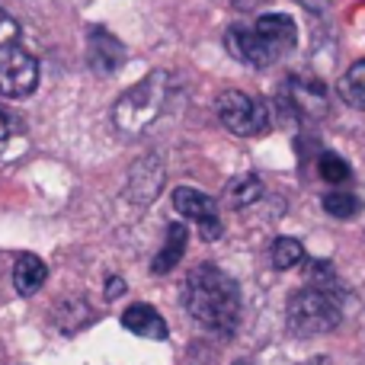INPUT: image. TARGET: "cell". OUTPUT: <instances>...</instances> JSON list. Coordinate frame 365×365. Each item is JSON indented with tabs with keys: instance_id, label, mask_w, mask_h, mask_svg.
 Returning <instances> with one entry per match:
<instances>
[{
	"instance_id": "14",
	"label": "cell",
	"mask_w": 365,
	"mask_h": 365,
	"mask_svg": "<svg viewBox=\"0 0 365 365\" xmlns=\"http://www.w3.org/2000/svg\"><path fill=\"white\" fill-rule=\"evenodd\" d=\"M45 279H48V266L36 253H23L13 266V285H16L19 295H36L45 285Z\"/></svg>"
},
{
	"instance_id": "17",
	"label": "cell",
	"mask_w": 365,
	"mask_h": 365,
	"mask_svg": "<svg viewBox=\"0 0 365 365\" xmlns=\"http://www.w3.org/2000/svg\"><path fill=\"white\" fill-rule=\"evenodd\" d=\"M340 96H343V103H346V106L365 109V58H362V61H356L353 68L343 74Z\"/></svg>"
},
{
	"instance_id": "3",
	"label": "cell",
	"mask_w": 365,
	"mask_h": 365,
	"mask_svg": "<svg viewBox=\"0 0 365 365\" xmlns=\"http://www.w3.org/2000/svg\"><path fill=\"white\" fill-rule=\"evenodd\" d=\"M38 83V61L23 48L19 26L0 6V93L4 96H29Z\"/></svg>"
},
{
	"instance_id": "6",
	"label": "cell",
	"mask_w": 365,
	"mask_h": 365,
	"mask_svg": "<svg viewBox=\"0 0 365 365\" xmlns=\"http://www.w3.org/2000/svg\"><path fill=\"white\" fill-rule=\"evenodd\" d=\"M173 208L189 218L195 227H199L202 240H218L221 237V221H218V205H215L212 195L199 192L192 186H180L173 189Z\"/></svg>"
},
{
	"instance_id": "11",
	"label": "cell",
	"mask_w": 365,
	"mask_h": 365,
	"mask_svg": "<svg viewBox=\"0 0 365 365\" xmlns=\"http://www.w3.org/2000/svg\"><path fill=\"white\" fill-rule=\"evenodd\" d=\"M289 103L295 113H304V115H324L327 113V87L321 81H289Z\"/></svg>"
},
{
	"instance_id": "12",
	"label": "cell",
	"mask_w": 365,
	"mask_h": 365,
	"mask_svg": "<svg viewBox=\"0 0 365 365\" xmlns=\"http://www.w3.org/2000/svg\"><path fill=\"white\" fill-rule=\"evenodd\" d=\"M122 327L145 340H167V321L151 308V304H132L122 314Z\"/></svg>"
},
{
	"instance_id": "18",
	"label": "cell",
	"mask_w": 365,
	"mask_h": 365,
	"mask_svg": "<svg viewBox=\"0 0 365 365\" xmlns=\"http://www.w3.org/2000/svg\"><path fill=\"white\" fill-rule=\"evenodd\" d=\"M227 199H231L237 208L253 205V202L263 199V182H259L257 173H244V177L231 180V186H227Z\"/></svg>"
},
{
	"instance_id": "9",
	"label": "cell",
	"mask_w": 365,
	"mask_h": 365,
	"mask_svg": "<svg viewBox=\"0 0 365 365\" xmlns=\"http://www.w3.org/2000/svg\"><path fill=\"white\" fill-rule=\"evenodd\" d=\"M253 29H257V36L263 38L266 48H269L276 58H282L285 51H292L298 42V26L289 13H263Z\"/></svg>"
},
{
	"instance_id": "15",
	"label": "cell",
	"mask_w": 365,
	"mask_h": 365,
	"mask_svg": "<svg viewBox=\"0 0 365 365\" xmlns=\"http://www.w3.org/2000/svg\"><path fill=\"white\" fill-rule=\"evenodd\" d=\"M93 321V311H90V302L87 298H68V302H61L55 308V327L61 330V334H77V330H83L87 324Z\"/></svg>"
},
{
	"instance_id": "22",
	"label": "cell",
	"mask_w": 365,
	"mask_h": 365,
	"mask_svg": "<svg viewBox=\"0 0 365 365\" xmlns=\"http://www.w3.org/2000/svg\"><path fill=\"white\" fill-rule=\"evenodd\" d=\"M122 292H125V279L113 276V279H109V282H106V298H109V302H115V298H119Z\"/></svg>"
},
{
	"instance_id": "13",
	"label": "cell",
	"mask_w": 365,
	"mask_h": 365,
	"mask_svg": "<svg viewBox=\"0 0 365 365\" xmlns=\"http://www.w3.org/2000/svg\"><path fill=\"white\" fill-rule=\"evenodd\" d=\"M186 247H189V227L180 225V221H173V225L167 227L164 247L158 250V257H154V263H151L154 276H167V272L186 257Z\"/></svg>"
},
{
	"instance_id": "5",
	"label": "cell",
	"mask_w": 365,
	"mask_h": 365,
	"mask_svg": "<svg viewBox=\"0 0 365 365\" xmlns=\"http://www.w3.org/2000/svg\"><path fill=\"white\" fill-rule=\"evenodd\" d=\"M215 113H218L221 125L237 138H253V135L266 132V125H269V109L244 90H225L215 100Z\"/></svg>"
},
{
	"instance_id": "4",
	"label": "cell",
	"mask_w": 365,
	"mask_h": 365,
	"mask_svg": "<svg viewBox=\"0 0 365 365\" xmlns=\"http://www.w3.org/2000/svg\"><path fill=\"white\" fill-rule=\"evenodd\" d=\"M289 330L302 340L308 336H321V334H330V330L340 327L343 321V308H340V298L330 295V292H321V289H298L295 295L289 298Z\"/></svg>"
},
{
	"instance_id": "1",
	"label": "cell",
	"mask_w": 365,
	"mask_h": 365,
	"mask_svg": "<svg viewBox=\"0 0 365 365\" xmlns=\"http://www.w3.org/2000/svg\"><path fill=\"white\" fill-rule=\"evenodd\" d=\"M182 308L218 336H234L240 327V289L218 266H195L189 272L182 282Z\"/></svg>"
},
{
	"instance_id": "24",
	"label": "cell",
	"mask_w": 365,
	"mask_h": 365,
	"mask_svg": "<svg viewBox=\"0 0 365 365\" xmlns=\"http://www.w3.org/2000/svg\"><path fill=\"white\" fill-rule=\"evenodd\" d=\"M231 365H253L250 359H237V362H231Z\"/></svg>"
},
{
	"instance_id": "7",
	"label": "cell",
	"mask_w": 365,
	"mask_h": 365,
	"mask_svg": "<svg viewBox=\"0 0 365 365\" xmlns=\"http://www.w3.org/2000/svg\"><path fill=\"white\" fill-rule=\"evenodd\" d=\"M225 48L231 51V58H237L240 64H250V68H266V64L279 61L266 42L257 36V29H244V26H231L225 32Z\"/></svg>"
},
{
	"instance_id": "16",
	"label": "cell",
	"mask_w": 365,
	"mask_h": 365,
	"mask_svg": "<svg viewBox=\"0 0 365 365\" xmlns=\"http://www.w3.org/2000/svg\"><path fill=\"white\" fill-rule=\"evenodd\" d=\"M302 259H304V244L302 240H295V237H276L272 240V250H269L272 269L289 272V269H295Z\"/></svg>"
},
{
	"instance_id": "20",
	"label": "cell",
	"mask_w": 365,
	"mask_h": 365,
	"mask_svg": "<svg viewBox=\"0 0 365 365\" xmlns=\"http://www.w3.org/2000/svg\"><path fill=\"white\" fill-rule=\"evenodd\" d=\"M324 208H327V215H334V218H356L359 215V199H356L353 192H343V189H334V192L324 195Z\"/></svg>"
},
{
	"instance_id": "8",
	"label": "cell",
	"mask_w": 365,
	"mask_h": 365,
	"mask_svg": "<svg viewBox=\"0 0 365 365\" xmlns=\"http://www.w3.org/2000/svg\"><path fill=\"white\" fill-rule=\"evenodd\" d=\"M87 61L96 74H103V77L115 74V71L122 68V61H125V45H122L113 32L93 26L90 38H87Z\"/></svg>"
},
{
	"instance_id": "2",
	"label": "cell",
	"mask_w": 365,
	"mask_h": 365,
	"mask_svg": "<svg viewBox=\"0 0 365 365\" xmlns=\"http://www.w3.org/2000/svg\"><path fill=\"white\" fill-rule=\"evenodd\" d=\"M167 100H170V74L167 71H151L145 81H138L132 90L119 96L113 109V122L122 135H141L148 125L164 115Z\"/></svg>"
},
{
	"instance_id": "21",
	"label": "cell",
	"mask_w": 365,
	"mask_h": 365,
	"mask_svg": "<svg viewBox=\"0 0 365 365\" xmlns=\"http://www.w3.org/2000/svg\"><path fill=\"white\" fill-rule=\"evenodd\" d=\"M317 173L324 177V182H346L349 180V164L340 158V154H321L317 160Z\"/></svg>"
},
{
	"instance_id": "10",
	"label": "cell",
	"mask_w": 365,
	"mask_h": 365,
	"mask_svg": "<svg viewBox=\"0 0 365 365\" xmlns=\"http://www.w3.org/2000/svg\"><path fill=\"white\" fill-rule=\"evenodd\" d=\"M160 182H164V164L158 160V154H148L145 160L132 167L128 173V186H125V195L138 205H148L154 195L160 192Z\"/></svg>"
},
{
	"instance_id": "19",
	"label": "cell",
	"mask_w": 365,
	"mask_h": 365,
	"mask_svg": "<svg viewBox=\"0 0 365 365\" xmlns=\"http://www.w3.org/2000/svg\"><path fill=\"white\" fill-rule=\"evenodd\" d=\"M304 276H308V285L311 289H321V292H330V295H336V269L330 259H311L308 269H304Z\"/></svg>"
},
{
	"instance_id": "23",
	"label": "cell",
	"mask_w": 365,
	"mask_h": 365,
	"mask_svg": "<svg viewBox=\"0 0 365 365\" xmlns=\"http://www.w3.org/2000/svg\"><path fill=\"white\" fill-rule=\"evenodd\" d=\"M6 145H10V122H6V115L0 113V154L6 151Z\"/></svg>"
}]
</instances>
